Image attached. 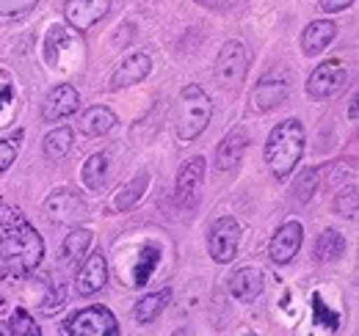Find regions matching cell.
I'll return each mask as SVG.
<instances>
[{
    "label": "cell",
    "instance_id": "cell-1",
    "mask_svg": "<svg viewBox=\"0 0 359 336\" xmlns=\"http://www.w3.org/2000/svg\"><path fill=\"white\" fill-rule=\"evenodd\" d=\"M45 256L39 232L25 220L20 210H0V276L22 279Z\"/></svg>",
    "mask_w": 359,
    "mask_h": 336
},
{
    "label": "cell",
    "instance_id": "cell-2",
    "mask_svg": "<svg viewBox=\"0 0 359 336\" xmlns=\"http://www.w3.org/2000/svg\"><path fill=\"white\" fill-rule=\"evenodd\" d=\"M304 155V127L296 119H285L271 130L266 144V163L276 179H285L293 168L299 166Z\"/></svg>",
    "mask_w": 359,
    "mask_h": 336
},
{
    "label": "cell",
    "instance_id": "cell-3",
    "mask_svg": "<svg viewBox=\"0 0 359 336\" xmlns=\"http://www.w3.org/2000/svg\"><path fill=\"white\" fill-rule=\"evenodd\" d=\"M210 113H213V102L205 94V88L196 83L185 85L180 91L177 102V135L180 141H194L205 132V127L210 125Z\"/></svg>",
    "mask_w": 359,
    "mask_h": 336
},
{
    "label": "cell",
    "instance_id": "cell-4",
    "mask_svg": "<svg viewBox=\"0 0 359 336\" xmlns=\"http://www.w3.org/2000/svg\"><path fill=\"white\" fill-rule=\"evenodd\" d=\"M45 58L53 69L75 72L83 64V44H81V39L69 28L53 25L47 31V39H45Z\"/></svg>",
    "mask_w": 359,
    "mask_h": 336
},
{
    "label": "cell",
    "instance_id": "cell-5",
    "mask_svg": "<svg viewBox=\"0 0 359 336\" xmlns=\"http://www.w3.org/2000/svg\"><path fill=\"white\" fill-rule=\"evenodd\" d=\"M64 331L69 336H116L119 334V323H116V317L108 309L89 306V309L75 312L67 320Z\"/></svg>",
    "mask_w": 359,
    "mask_h": 336
},
{
    "label": "cell",
    "instance_id": "cell-6",
    "mask_svg": "<svg viewBox=\"0 0 359 336\" xmlns=\"http://www.w3.org/2000/svg\"><path fill=\"white\" fill-rule=\"evenodd\" d=\"M346 85H348V69H346V64L337 61V58H332V61H323L313 75H310L307 94L313 99H318V102H323V99L337 97Z\"/></svg>",
    "mask_w": 359,
    "mask_h": 336
},
{
    "label": "cell",
    "instance_id": "cell-7",
    "mask_svg": "<svg viewBox=\"0 0 359 336\" xmlns=\"http://www.w3.org/2000/svg\"><path fill=\"white\" fill-rule=\"evenodd\" d=\"M287 91H290L287 69H271L269 75H263V80L252 88V97H249L252 108L257 113H271L287 99Z\"/></svg>",
    "mask_w": 359,
    "mask_h": 336
},
{
    "label": "cell",
    "instance_id": "cell-8",
    "mask_svg": "<svg viewBox=\"0 0 359 336\" xmlns=\"http://www.w3.org/2000/svg\"><path fill=\"white\" fill-rule=\"evenodd\" d=\"M246 69H249V58H246V47L238 39H229L222 47L219 58H216V78L224 91H232L246 80Z\"/></svg>",
    "mask_w": 359,
    "mask_h": 336
},
{
    "label": "cell",
    "instance_id": "cell-9",
    "mask_svg": "<svg viewBox=\"0 0 359 336\" xmlns=\"http://www.w3.org/2000/svg\"><path fill=\"white\" fill-rule=\"evenodd\" d=\"M238 240H241V223L235 218H219L213 226H210V234H208V251L210 256L219 262V265H226L235 259L238 253Z\"/></svg>",
    "mask_w": 359,
    "mask_h": 336
},
{
    "label": "cell",
    "instance_id": "cell-10",
    "mask_svg": "<svg viewBox=\"0 0 359 336\" xmlns=\"http://www.w3.org/2000/svg\"><path fill=\"white\" fill-rule=\"evenodd\" d=\"M45 212L53 223H81L89 210L78 193H72L69 188H61V190H53L47 196Z\"/></svg>",
    "mask_w": 359,
    "mask_h": 336
},
{
    "label": "cell",
    "instance_id": "cell-11",
    "mask_svg": "<svg viewBox=\"0 0 359 336\" xmlns=\"http://www.w3.org/2000/svg\"><path fill=\"white\" fill-rule=\"evenodd\" d=\"M202 182H205V158L185 160L177 171V185H175V196H177V204L182 210H191L196 204Z\"/></svg>",
    "mask_w": 359,
    "mask_h": 336
},
{
    "label": "cell",
    "instance_id": "cell-12",
    "mask_svg": "<svg viewBox=\"0 0 359 336\" xmlns=\"http://www.w3.org/2000/svg\"><path fill=\"white\" fill-rule=\"evenodd\" d=\"M78 111H81V94H78V88L69 83H58L55 88H50V94L45 97L42 119L45 122H58V119H67V116H72Z\"/></svg>",
    "mask_w": 359,
    "mask_h": 336
},
{
    "label": "cell",
    "instance_id": "cell-13",
    "mask_svg": "<svg viewBox=\"0 0 359 336\" xmlns=\"http://www.w3.org/2000/svg\"><path fill=\"white\" fill-rule=\"evenodd\" d=\"M302 240H304V229H302L299 220H287L285 226H279V232L273 234V240H271L269 246L271 262L273 265H287L299 253Z\"/></svg>",
    "mask_w": 359,
    "mask_h": 336
},
{
    "label": "cell",
    "instance_id": "cell-14",
    "mask_svg": "<svg viewBox=\"0 0 359 336\" xmlns=\"http://www.w3.org/2000/svg\"><path fill=\"white\" fill-rule=\"evenodd\" d=\"M111 8V0H67L64 17L75 31H89Z\"/></svg>",
    "mask_w": 359,
    "mask_h": 336
},
{
    "label": "cell",
    "instance_id": "cell-15",
    "mask_svg": "<svg viewBox=\"0 0 359 336\" xmlns=\"http://www.w3.org/2000/svg\"><path fill=\"white\" fill-rule=\"evenodd\" d=\"M105 281H108V262H105L102 251L86 256L83 265H81V270H78V279H75L78 295L89 298V295L100 293L105 287Z\"/></svg>",
    "mask_w": 359,
    "mask_h": 336
},
{
    "label": "cell",
    "instance_id": "cell-16",
    "mask_svg": "<svg viewBox=\"0 0 359 336\" xmlns=\"http://www.w3.org/2000/svg\"><path fill=\"white\" fill-rule=\"evenodd\" d=\"M266 287V279H263V270L257 267H241L229 276V295L241 303H252L263 295Z\"/></svg>",
    "mask_w": 359,
    "mask_h": 336
},
{
    "label": "cell",
    "instance_id": "cell-17",
    "mask_svg": "<svg viewBox=\"0 0 359 336\" xmlns=\"http://www.w3.org/2000/svg\"><path fill=\"white\" fill-rule=\"evenodd\" d=\"M149 72H152V58H149V52H133V55L125 58V61L116 66V72L111 75V91H119V88H125V85L141 83Z\"/></svg>",
    "mask_w": 359,
    "mask_h": 336
},
{
    "label": "cell",
    "instance_id": "cell-18",
    "mask_svg": "<svg viewBox=\"0 0 359 336\" xmlns=\"http://www.w3.org/2000/svg\"><path fill=\"white\" fill-rule=\"evenodd\" d=\"M246 146H249L246 130H241V127L229 130L224 138H222V144L216 146V168L219 171H232V168L241 163Z\"/></svg>",
    "mask_w": 359,
    "mask_h": 336
},
{
    "label": "cell",
    "instance_id": "cell-19",
    "mask_svg": "<svg viewBox=\"0 0 359 336\" xmlns=\"http://www.w3.org/2000/svg\"><path fill=\"white\" fill-rule=\"evenodd\" d=\"M334 34H337V28H334L332 20H315V22H310V25L304 28V34H302V52H304L307 58L320 55V52L332 44Z\"/></svg>",
    "mask_w": 359,
    "mask_h": 336
},
{
    "label": "cell",
    "instance_id": "cell-20",
    "mask_svg": "<svg viewBox=\"0 0 359 336\" xmlns=\"http://www.w3.org/2000/svg\"><path fill=\"white\" fill-rule=\"evenodd\" d=\"M78 127H81L83 135L97 138V135H105V132H111V130L116 127V116H114V111L105 108V105H91V108H86V111L81 113V125Z\"/></svg>",
    "mask_w": 359,
    "mask_h": 336
},
{
    "label": "cell",
    "instance_id": "cell-21",
    "mask_svg": "<svg viewBox=\"0 0 359 336\" xmlns=\"http://www.w3.org/2000/svg\"><path fill=\"white\" fill-rule=\"evenodd\" d=\"M158 262H161V246L158 243H147L133 259V265H130V284L133 287H144L152 279Z\"/></svg>",
    "mask_w": 359,
    "mask_h": 336
},
{
    "label": "cell",
    "instance_id": "cell-22",
    "mask_svg": "<svg viewBox=\"0 0 359 336\" xmlns=\"http://www.w3.org/2000/svg\"><path fill=\"white\" fill-rule=\"evenodd\" d=\"M315 259L318 262H334L346 253V237L337 232V229H323L320 237L315 240Z\"/></svg>",
    "mask_w": 359,
    "mask_h": 336
},
{
    "label": "cell",
    "instance_id": "cell-23",
    "mask_svg": "<svg viewBox=\"0 0 359 336\" xmlns=\"http://www.w3.org/2000/svg\"><path fill=\"white\" fill-rule=\"evenodd\" d=\"M147 188H149V174L144 171V174H138L135 179H130L128 185H122V188H119V193H116V199H114V207H116L119 212L133 210L135 204L144 199Z\"/></svg>",
    "mask_w": 359,
    "mask_h": 336
},
{
    "label": "cell",
    "instance_id": "cell-24",
    "mask_svg": "<svg viewBox=\"0 0 359 336\" xmlns=\"http://www.w3.org/2000/svg\"><path fill=\"white\" fill-rule=\"evenodd\" d=\"M172 300V290H161V293H152L147 295V298H141L138 303H135L133 309V317L138 323H152V320H158V314L166 309V303Z\"/></svg>",
    "mask_w": 359,
    "mask_h": 336
},
{
    "label": "cell",
    "instance_id": "cell-25",
    "mask_svg": "<svg viewBox=\"0 0 359 336\" xmlns=\"http://www.w3.org/2000/svg\"><path fill=\"white\" fill-rule=\"evenodd\" d=\"M91 234L89 229H75V232H69L67 234V240H64V259H67V265H81L83 259H86V253L91 248Z\"/></svg>",
    "mask_w": 359,
    "mask_h": 336
},
{
    "label": "cell",
    "instance_id": "cell-26",
    "mask_svg": "<svg viewBox=\"0 0 359 336\" xmlns=\"http://www.w3.org/2000/svg\"><path fill=\"white\" fill-rule=\"evenodd\" d=\"M72 138H75V132L69 130V127H58V130H50L45 135V144H42V149H45V158L47 160H61V158H67V152L72 149Z\"/></svg>",
    "mask_w": 359,
    "mask_h": 336
},
{
    "label": "cell",
    "instance_id": "cell-27",
    "mask_svg": "<svg viewBox=\"0 0 359 336\" xmlns=\"http://www.w3.org/2000/svg\"><path fill=\"white\" fill-rule=\"evenodd\" d=\"M105 171H108V158L105 155H91L83 166V185L89 190H102L105 185Z\"/></svg>",
    "mask_w": 359,
    "mask_h": 336
},
{
    "label": "cell",
    "instance_id": "cell-28",
    "mask_svg": "<svg viewBox=\"0 0 359 336\" xmlns=\"http://www.w3.org/2000/svg\"><path fill=\"white\" fill-rule=\"evenodd\" d=\"M318 185H320V171L318 168H304L302 174H299V179L293 182V196H296V202H310L313 199V193L318 190Z\"/></svg>",
    "mask_w": 359,
    "mask_h": 336
},
{
    "label": "cell",
    "instance_id": "cell-29",
    "mask_svg": "<svg viewBox=\"0 0 359 336\" xmlns=\"http://www.w3.org/2000/svg\"><path fill=\"white\" fill-rule=\"evenodd\" d=\"M8 334L11 336H39V326H36V320L25 312V309H17L14 314H11V320H8Z\"/></svg>",
    "mask_w": 359,
    "mask_h": 336
},
{
    "label": "cell",
    "instance_id": "cell-30",
    "mask_svg": "<svg viewBox=\"0 0 359 336\" xmlns=\"http://www.w3.org/2000/svg\"><path fill=\"white\" fill-rule=\"evenodd\" d=\"M357 202H359V196H357V188L351 185V188H346V190H340L337 193V199H334V212L337 215H343V218H357Z\"/></svg>",
    "mask_w": 359,
    "mask_h": 336
},
{
    "label": "cell",
    "instance_id": "cell-31",
    "mask_svg": "<svg viewBox=\"0 0 359 336\" xmlns=\"http://www.w3.org/2000/svg\"><path fill=\"white\" fill-rule=\"evenodd\" d=\"M11 113H14V88L0 75V127L8 125Z\"/></svg>",
    "mask_w": 359,
    "mask_h": 336
},
{
    "label": "cell",
    "instance_id": "cell-32",
    "mask_svg": "<svg viewBox=\"0 0 359 336\" xmlns=\"http://www.w3.org/2000/svg\"><path fill=\"white\" fill-rule=\"evenodd\" d=\"M313 309H315V323H318V326L323 323V326H326V328H332V331L340 326V314L329 312V306L320 300V295H318V293L313 295Z\"/></svg>",
    "mask_w": 359,
    "mask_h": 336
},
{
    "label": "cell",
    "instance_id": "cell-33",
    "mask_svg": "<svg viewBox=\"0 0 359 336\" xmlns=\"http://www.w3.org/2000/svg\"><path fill=\"white\" fill-rule=\"evenodd\" d=\"M39 0H0V17H20L31 11Z\"/></svg>",
    "mask_w": 359,
    "mask_h": 336
},
{
    "label": "cell",
    "instance_id": "cell-34",
    "mask_svg": "<svg viewBox=\"0 0 359 336\" xmlns=\"http://www.w3.org/2000/svg\"><path fill=\"white\" fill-rule=\"evenodd\" d=\"M14 158H17V146L11 141H0V174L14 163Z\"/></svg>",
    "mask_w": 359,
    "mask_h": 336
},
{
    "label": "cell",
    "instance_id": "cell-35",
    "mask_svg": "<svg viewBox=\"0 0 359 336\" xmlns=\"http://www.w3.org/2000/svg\"><path fill=\"white\" fill-rule=\"evenodd\" d=\"M348 6H354V0H320L323 14H337V11H346Z\"/></svg>",
    "mask_w": 359,
    "mask_h": 336
},
{
    "label": "cell",
    "instance_id": "cell-36",
    "mask_svg": "<svg viewBox=\"0 0 359 336\" xmlns=\"http://www.w3.org/2000/svg\"><path fill=\"white\" fill-rule=\"evenodd\" d=\"M348 116H351V119H357V94L351 97V108H348Z\"/></svg>",
    "mask_w": 359,
    "mask_h": 336
}]
</instances>
